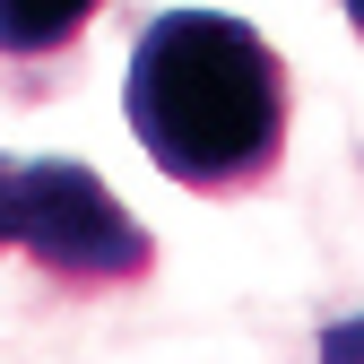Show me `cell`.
Wrapping results in <instances>:
<instances>
[{"label":"cell","mask_w":364,"mask_h":364,"mask_svg":"<svg viewBox=\"0 0 364 364\" xmlns=\"http://www.w3.org/2000/svg\"><path fill=\"white\" fill-rule=\"evenodd\" d=\"M0 243H26L70 287L148 278V225L130 217L96 165L70 156H0Z\"/></svg>","instance_id":"cell-2"},{"label":"cell","mask_w":364,"mask_h":364,"mask_svg":"<svg viewBox=\"0 0 364 364\" xmlns=\"http://www.w3.org/2000/svg\"><path fill=\"white\" fill-rule=\"evenodd\" d=\"M321 364H364V321H338L321 338Z\"/></svg>","instance_id":"cell-4"},{"label":"cell","mask_w":364,"mask_h":364,"mask_svg":"<svg viewBox=\"0 0 364 364\" xmlns=\"http://www.w3.org/2000/svg\"><path fill=\"white\" fill-rule=\"evenodd\" d=\"M122 113L165 182L243 191L287 148V61L225 9H165L130 43Z\"/></svg>","instance_id":"cell-1"},{"label":"cell","mask_w":364,"mask_h":364,"mask_svg":"<svg viewBox=\"0 0 364 364\" xmlns=\"http://www.w3.org/2000/svg\"><path fill=\"white\" fill-rule=\"evenodd\" d=\"M105 0H0V53L9 61H43L96 18Z\"/></svg>","instance_id":"cell-3"},{"label":"cell","mask_w":364,"mask_h":364,"mask_svg":"<svg viewBox=\"0 0 364 364\" xmlns=\"http://www.w3.org/2000/svg\"><path fill=\"white\" fill-rule=\"evenodd\" d=\"M338 9H347V26H355V35H364V0H338Z\"/></svg>","instance_id":"cell-5"}]
</instances>
